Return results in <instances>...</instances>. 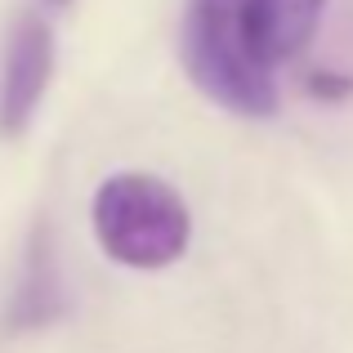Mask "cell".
I'll return each mask as SVG.
<instances>
[{"label":"cell","instance_id":"obj_1","mask_svg":"<svg viewBox=\"0 0 353 353\" xmlns=\"http://www.w3.org/2000/svg\"><path fill=\"white\" fill-rule=\"evenodd\" d=\"M179 59L192 85L233 117H273L277 81L250 36V0H188Z\"/></svg>","mask_w":353,"mask_h":353},{"label":"cell","instance_id":"obj_2","mask_svg":"<svg viewBox=\"0 0 353 353\" xmlns=\"http://www.w3.org/2000/svg\"><path fill=\"white\" fill-rule=\"evenodd\" d=\"M94 241L112 264L157 273L183 259L192 241V210L161 174L117 170L94 188L90 201Z\"/></svg>","mask_w":353,"mask_h":353},{"label":"cell","instance_id":"obj_3","mask_svg":"<svg viewBox=\"0 0 353 353\" xmlns=\"http://www.w3.org/2000/svg\"><path fill=\"white\" fill-rule=\"evenodd\" d=\"M54 77V36L50 23L23 14L9 27L5 63H0V139H18L32 125Z\"/></svg>","mask_w":353,"mask_h":353},{"label":"cell","instance_id":"obj_4","mask_svg":"<svg viewBox=\"0 0 353 353\" xmlns=\"http://www.w3.org/2000/svg\"><path fill=\"white\" fill-rule=\"evenodd\" d=\"M327 0H250V36L268 68L291 63L309 50Z\"/></svg>","mask_w":353,"mask_h":353},{"label":"cell","instance_id":"obj_5","mask_svg":"<svg viewBox=\"0 0 353 353\" xmlns=\"http://www.w3.org/2000/svg\"><path fill=\"white\" fill-rule=\"evenodd\" d=\"M63 313V282L54 268V250H50V233L36 228L32 233V250H27L23 277H18L14 295L5 309V331H41Z\"/></svg>","mask_w":353,"mask_h":353},{"label":"cell","instance_id":"obj_6","mask_svg":"<svg viewBox=\"0 0 353 353\" xmlns=\"http://www.w3.org/2000/svg\"><path fill=\"white\" fill-rule=\"evenodd\" d=\"M45 5H72V0H45Z\"/></svg>","mask_w":353,"mask_h":353}]
</instances>
